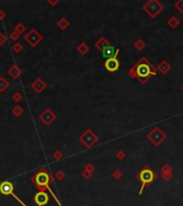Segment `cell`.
I'll list each match as a JSON object with an SVG mask.
<instances>
[{
    "label": "cell",
    "mask_w": 183,
    "mask_h": 206,
    "mask_svg": "<svg viewBox=\"0 0 183 206\" xmlns=\"http://www.w3.org/2000/svg\"><path fill=\"white\" fill-rule=\"evenodd\" d=\"M142 10L150 16L151 18H155L164 10V6L157 0H149L144 3Z\"/></svg>",
    "instance_id": "3"
},
{
    "label": "cell",
    "mask_w": 183,
    "mask_h": 206,
    "mask_svg": "<svg viewBox=\"0 0 183 206\" xmlns=\"http://www.w3.org/2000/svg\"><path fill=\"white\" fill-rule=\"evenodd\" d=\"M10 37H11L12 40H14V41H15V40H17L18 38H20V35H18V33L16 32V31H14V32L11 33V35H10Z\"/></svg>",
    "instance_id": "31"
},
{
    "label": "cell",
    "mask_w": 183,
    "mask_h": 206,
    "mask_svg": "<svg viewBox=\"0 0 183 206\" xmlns=\"http://www.w3.org/2000/svg\"><path fill=\"white\" fill-rule=\"evenodd\" d=\"M10 74L12 75V77L13 79H16V77H18L20 75V68L18 67H16V66H14V67H12V69L10 70Z\"/></svg>",
    "instance_id": "19"
},
{
    "label": "cell",
    "mask_w": 183,
    "mask_h": 206,
    "mask_svg": "<svg viewBox=\"0 0 183 206\" xmlns=\"http://www.w3.org/2000/svg\"><path fill=\"white\" fill-rule=\"evenodd\" d=\"M92 174H93V173H91V172H89V171H87V170H85V171L83 172V177L85 178V179H89V178L92 176Z\"/></svg>",
    "instance_id": "29"
},
{
    "label": "cell",
    "mask_w": 183,
    "mask_h": 206,
    "mask_svg": "<svg viewBox=\"0 0 183 206\" xmlns=\"http://www.w3.org/2000/svg\"><path fill=\"white\" fill-rule=\"evenodd\" d=\"M48 195L46 194L45 192H43V191H40V192H38L37 194H35L34 197V202L37 203L38 206H44L45 204H47L48 202Z\"/></svg>",
    "instance_id": "10"
},
{
    "label": "cell",
    "mask_w": 183,
    "mask_h": 206,
    "mask_svg": "<svg viewBox=\"0 0 183 206\" xmlns=\"http://www.w3.org/2000/svg\"><path fill=\"white\" fill-rule=\"evenodd\" d=\"M26 40L29 42L30 45L35 46L42 40V37L35 30H31L30 32L28 33V35L26 37Z\"/></svg>",
    "instance_id": "9"
},
{
    "label": "cell",
    "mask_w": 183,
    "mask_h": 206,
    "mask_svg": "<svg viewBox=\"0 0 183 206\" xmlns=\"http://www.w3.org/2000/svg\"><path fill=\"white\" fill-rule=\"evenodd\" d=\"M34 179L38 186H39L40 188H42L41 190H43V187L46 186V185L50 182L49 175H48L47 173H45V172H40V173H38L37 175H35Z\"/></svg>",
    "instance_id": "7"
},
{
    "label": "cell",
    "mask_w": 183,
    "mask_h": 206,
    "mask_svg": "<svg viewBox=\"0 0 183 206\" xmlns=\"http://www.w3.org/2000/svg\"><path fill=\"white\" fill-rule=\"evenodd\" d=\"M13 114L15 116H20L23 114V109L20 108V106H16V108L13 109Z\"/></svg>",
    "instance_id": "26"
},
{
    "label": "cell",
    "mask_w": 183,
    "mask_h": 206,
    "mask_svg": "<svg viewBox=\"0 0 183 206\" xmlns=\"http://www.w3.org/2000/svg\"><path fill=\"white\" fill-rule=\"evenodd\" d=\"M54 157L56 159H61L62 157H63V155H62V153H61L60 151H56V153H54Z\"/></svg>",
    "instance_id": "35"
},
{
    "label": "cell",
    "mask_w": 183,
    "mask_h": 206,
    "mask_svg": "<svg viewBox=\"0 0 183 206\" xmlns=\"http://www.w3.org/2000/svg\"><path fill=\"white\" fill-rule=\"evenodd\" d=\"M56 177L58 178L59 180H61V179H63L64 178V173L63 172H58V173H57V175H56Z\"/></svg>",
    "instance_id": "34"
},
{
    "label": "cell",
    "mask_w": 183,
    "mask_h": 206,
    "mask_svg": "<svg viewBox=\"0 0 183 206\" xmlns=\"http://www.w3.org/2000/svg\"><path fill=\"white\" fill-rule=\"evenodd\" d=\"M13 185L10 182H3L0 185V192L5 195H9L13 192Z\"/></svg>",
    "instance_id": "12"
},
{
    "label": "cell",
    "mask_w": 183,
    "mask_h": 206,
    "mask_svg": "<svg viewBox=\"0 0 183 206\" xmlns=\"http://www.w3.org/2000/svg\"><path fill=\"white\" fill-rule=\"evenodd\" d=\"M170 69H171V66H170L166 60H162L159 64V66H157V70H159L162 74H167L170 71Z\"/></svg>",
    "instance_id": "14"
},
{
    "label": "cell",
    "mask_w": 183,
    "mask_h": 206,
    "mask_svg": "<svg viewBox=\"0 0 183 206\" xmlns=\"http://www.w3.org/2000/svg\"><path fill=\"white\" fill-rule=\"evenodd\" d=\"M116 157H117V159H119V160H123V159L125 158V153L123 150H118L117 153H116Z\"/></svg>",
    "instance_id": "25"
},
{
    "label": "cell",
    "mask_w": 183,
    "mask_h": 206,
    "mask_svg": "<svg viewBox=\"0 0 183 206\" xmlns=\"http://www.w3.org/2000/svg\"><path fill=\"white\" fill-rule=\"evenodd\" d=\"M94 45H95V47L98 48L99 50H100L101 53H102V50H104L105 47H107V46L110 45V43H109V41L106 39V38L101 37L100 39H99L98 41L95 42V44H94Z\"/></svg>",
    "instance_id": "13"
},
{
    "label": "cell",
    "mask_w": 183,
    "mask_h": 206,
    "mask_svg": "<svg viewBox=\"0 0 183 206\" xmlns=\"http://www.w3.org/2000/svg\"><path fill=\"white\" fill-rule=\"evenodd\" d=\"M181 90H182V91H183V85L181 86Z\"/></svg>",
    "instance_id": "38"
},
{
    "label": "cell",
    "mask_w": 183,
    "mask_h": 206,
    "mask_svg": "<svg viewBox=\"0 0 183 206\" xmlns=\"http://www.w3.org/2000/svg\"><path fill=\"white\" fill-rule=\"evenodd\" d=\"M167 25L170 27V28L174 29L180 25V20H179L177 16H171V17L167 20Z\"/></svg>",
    "instance_id": "16"
},
{
    "label": "cell",
    "mask_w": 183,
    "mask_h": 206,
    "mask_svg": "<svg viewBox=\"0 0 183 206\" xmlns=\"http://www.w3.org/2000/svg\"><path fill=\"white\" fill-rule=\"evenodd\" d=\"M122 175H123V174H122V172L120 171V170H113V173H111V176H113L116 180H119L120 178L122 177Z\"/></svg>",
    "instance_id": "22"
},
{
    "label": "cell",
    "mask_w": 183,
    "mask_h": 206,
    "mask_svg": "<svg viewBox=\"0 0 183 206\" xmlns=\"http://www.w3.org/2000/svg\"><path fill=\"white\" fill-rule=\"evenodd\" d=\"M77 52H78L81 55H86V54L89 52V46H88L85 42H81V43L77 46Z\"/></svg>",
    "instance_id": "17"
},
{
    "label": "cell",
    "mask_w": 183,
    "mask_h": 206,
    "mask_svg": "<svg viewBox=\"0 0 183 206\" xmlns=\"http://www.w3.org/2000/svg\"><path fill=\"white\" fill-rule=\"evenodd\" d=\"M120 66H121V64H120V61L118 60L117 57H113V58H109V59H106L104 62V68L110 73L117 72V71L119 70Z\"/></svg>",
    "instance_id": "6"
},
{
    "label": "cell",
    "mask_w": 183,
    "mask_h": 206,
    "mask_svg": "<svg viewBox=\"0 0 183 206\" xmlns=\"http://www.w3.org/2000/svg\"><path fill=\"white\" fill-rule=\"evenodd\" d=\"M79 140L81 141V143L85 144L86 147L90 148V147H92L96 142H98L99 138L91 131V130L88 129V130H86L83 134H81V136L79 138Z\"/></svg>",
    "instance_id": "5"
},
{
    "label": "cell",
    "mask_w": 183,
    "mask_h": 206,
    "mask_svg": "<svg viewBox=\"0 0 183 206\" xmlns=\"http://www.w3.org/2000/svg\"><path fill=\"white\" fill-rule=\"evenodd\" d=\"M45 87H46L45 83H44L43 81H41L40 79H38L37 81H35L34 83L32 84V88H33V89L37 90L38 92H41Z\"/></svg>",
    "instance_id": "15"
},
{
    "label": "cell",
    "mask_w": 183,
    "mask_h": 206,
    "mask_svg": "<svg viewBox=\"0 0 183 206\" xmlns=\"http://www.w3.org/2000/svg\"><path fill=\"white\" fill-rule=\"evenodd\" d=\"M134 47H135L137 50H139V52H142V50L146 47V42H145L142 39L136 40L135 43H134Z\"/></svg>",
    "instance_id": "18"
},
{
    "label": "cell",
    "mask_w": 183,
    "mask_h": 206,
    "mask_svg": "<svg viewBox=\"0 0 183 206\" xmlns=\"http://www.w3.org/2000/svg\"><path fill=\"white\" fill-rule=\"evenodd\" d=\"M2 18H5V13L0 11V20H2Z\"/></svg>",
    "instance_id": "37"
},
{
    "label": "cell",
    "mask_w": 183,
    "mask_h": 206,
    "mask_svg": "<svg viewBox=\"0 0 183 206\" xmlns=\"http://www.w3.org/2000/svg\"><path fill=\"white\" fill-rule=\"evenodd\" d=\"M157 177H159L157 173L154 170L151 169L149 165H145L142 170H139L138 173L136 174V178H137V180L140 182V185H142L139 190V195L144 192L145 188L151 186V185L157 179Z\"/></svg>",
    "instance_id": "2"
},
{
    "label": "cell",
    "mask_w": 183,
    "mask_h": 206,
    "mask_svg": "<svg viewBox=\"0 0 183 206\" xmlns=\"http://www.w3.org/2000/svg\"><path fill=\"white\" fill-rule=\"evenodd\" d=\"M15 31L18 33V35H20V33H23L25 31V26H23L22 24H18L15 28Z\"/></svg>",
    "instance_id": "28"
},
{
    "label": "cell",
    "mask_w": 183,
    "mask_h": 206,
    "mask_svg": "<svg viewBox=\"0 0 183 206\" xmlns=\"http://www.w3.org/2000/svg\"><path fill=\"white\" fill-rule=\"evenodd\" d=\"M40 118H41V120H43V123L45 125H50L55 120L56 116H55V114L50 110H45V112L40 116Z\"/></svg>",
    "instance_id": "11"
},
{
    "label": "cell",
    "mask_w": 183,
    "mask_h": 206,
    "mask_svg": "<svg viewBox=\"0 0 183 206\" xmlns=\"http://www.w3.org/2000/svg\"><path fill=\"white\" fill-rule=\"evenodd\" d=\"M85 170H87V171H89V172H91V173H93V171H94V167L92 164H87L86 165V167H85Z\"/></svg>",
    "instance_id": "32"
},
{
    "label": "cell",
    "mask_w": 183,
    "mask_h": 206,
    "mask_svg": "<svg viewBox=\"0 0 183 206\" xmlns=\"http://www.w3.org/2000/svg\"><path fill=\"white\" fill-rule=\"evenodd\" d=\"M174 8L180 12L181 14H183V0H179L174 3Z\"/></svg>",
    "instance_id": "23"
},
{
    "label": "cell",
    "mask_w": 183,
    "mask_h": 206,
    "mask_svg": "<svg viewBox=\"0 0 183 206\" xmlns=\"http://www.w3.org/2000/svg\"><path fill=\"white\" fill-rule=\"evenodd\" d=\"M162 173H165V172H172V167H170L169 164H164L161 169Z\"/></svg>",
    "instance_id": "27"
},
{
    "label": "cell",
    "mask_w": 183,
    "mask_h": 206,
    "mask_svg": "<svg viewBox=\"0 0 183 206\" xmlns=\"http://www.w3.org/2000/svg\"><path fill=\"white\" fill-rule=\"evenodd\" d=\"M118 54H119V48H115V46H113V45L107 46V47H105L104 50H102V55L105 59L117 57Z\"/></svg>",
    "instance_id": "8"
},
{
    "label": "cell",
    "mask_w": 183,
    "mask_h": 206,
    "mask_svg": "<svg viewBox=\"0 0 183 206\" xmlns=\"http://www.w3.org/2000/svg\"><path fill=\"white\" fill-rule=\"evenodd\" d=\"M9 87V83L5 81V79L0 77V91H3L5 88Z\"/></svg>",
    "instance_id": "24"
},
{
    "label": "cell",
    "mask_w": 183,
    "mask_h": 206,
    "mask_svg": "<svg viewBox=\"0 0 183 206\" xmlns=\"http://www.w3.org/2000/svg\"><path fill=\"white\" fill-rule=\"evenodd\" d=\"M156 74L157 69L146 57H140L138 61L129 70V76L136 79L142 84H146Z\"/></svg>",
    "instance_id": "1"
},
{
    "label": "cell",
    "mask_w": 183,
    "mask_h": 206,
    "mask_svg": "<svg viewBox=\"0 0 183 206\" xmlns=\"http://www.w3.org/2000/svg\"><path fill=\"white\" fill-rule=\"evenodd\" d=\"M13 50H14V52H16V53L20 52V50H22V45H20V43L14 44V46H13Z\"/></svg>",
    "instance_id": "30"
},
{
    "label": "cell",
    "mask_w": 183,
    "mask_h": 206,
    "mask_svg": "<svg viewBox=\"0 0 183 206\" xmlns=\"http://www.w3.org/2000/svg\"><path fill=\"white\" fill-rule=\"evenodd\" d=\"M13 99L15 101H20V99H22V94H20V92H15V94H14V96H13Z\"/></svg>",
    "instance_id": "33"
},
{
    "label": "cell",
    "mask_w": 183,
    "mask_h": 206,
    "mask_svg": "<svg viewBox=\"0 0 183 206\" xmlns=\"http://www.w3.org/2000/svg\"><path fill=\"white\" fill-rule=\"evenodd\" d=\"M161 176H162V178H163L164 182H168L172 178V172H165V173H162Z\"/></svg>",
    "instance_id": "21"
},
{
    "label": "cell",
    "mask_w": 183,
    "mask_h": 206,
    "mask_svg": "<svg viewBox=\"0 0 183 206\" xmlns=\"http://www.w3.org/2000/svg\"><path fill=\"white\" fill-rule=\"evenodd\" d=\"M166 138H167V135H166L159 127L153 128V129L147 134V138L156 147L160 146V145L166 140Z\"/></svg>",
    "instance_id": "4"
},
{
    "label": "cell",
    "mask_w": 183,
    "mask_h": 206,
    "mask_svg": "<svg viewBox=\"0 0 183 206\" xmlns=\"http://www.w3.org/2000/svg\"><path fill=\"white\" fill-rule=\"evenodd\" d=\"M57 25H58V26L60 27V28L62 29V30H64L66 28H68L69 25H70V24H69V22L66 20V18H61V20H59L58 24H57Z\"/></svg>",
    "instance_id": "20"
},
{
    "label": "cell",
    "mask_w": 183,
    "mask_h": 206,
    "mask_svg": "<svg viewBox=\"0 0 183 206\" xmlns=\"http://www.w3.org/2000/svg\"><path fill=\"white\" fill-rule=\"evenodd\" d=\"M5 42V37L3 35V33H0V45H2Z\"/></svg>",
    "instance_id": "36"
}]
</instances>
